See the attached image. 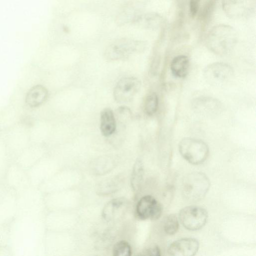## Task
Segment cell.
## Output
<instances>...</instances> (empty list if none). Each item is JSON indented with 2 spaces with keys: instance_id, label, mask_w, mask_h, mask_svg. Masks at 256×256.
<instances>
[{
  "instance_id": "1",
  "label": "cell",
  "mask_w": 256,
  "mask_h": 256,
  "mask_svg": "<svg viewBox=\"0 0 256 256\" xmlns=\"http://www.w3.org/2000/svg\"><path fill=\"white\" fill-rule=\"evenodd\" d=\"M237 40V32L232 26L218 24L208 32L206 44L213 52L222 55L230 52L236 46Z\"/></svg>"
},
{
  "instance_id": "2",
  "label": "cell",
  "mask_w": 256,
  "mask_h": 256,
  "mask_svg": "<svg viewBox=\"0 0 256 256\" xmlns=\"http://www.w3.org/2000/svg\"><path fill=\"white\" fill-rule=\"evenodd\" d=\"M146 48L145 42L129 38H121L112 42L104 52V57L112 62L126 59L131 56L142 52Z\"/></svg>"
},
{
  "instance_id": "3",
  "label": "cell",
  "mask_w": 256,
  "mask_h": 256,
  "mask_svg": "<svg viewBox=\"0 0 256 256\" xmlns=\"http://www.w3.org/2000/svg\"><path fill=\"white\" fill-rule=\"evenodd\" d=\"M210 182L208 176L201 172H192L183 179L182 194L190 202H196L202 199L208 192Z\"/></svg>"
},
{
  "instance_id": "4",
  "label": "cell",
  "mask_w": 256,
  "mask_h": 256,
  "mask_svg": "<svg viewBox=\"0 0 256 256\" xmlns=\"http://www.w3.org/2000/svg\"><path fill=\"white\" fill-rule=\"evenodd\" d=\"M182 156L192 164H200L207 158L209 150L208 145L202 140L190 138H183L178 144Z\"/></svg>"
},
{
  "instance_id": "5",
  "label": "cell",
  "mask_w": 256,
  "mask_h": 256,
  "mask_svg": "<svg viewBox=\"0 0 256 256\" xmlns=\"http://www.w3.org/2000/svg\"><path fill=\"white\" fill-rule=\"evenodd\" d=\"M222 8L232 19L248 18L255 12L256 0H222Z\"/></svg>"
},
{
  "instance_id": "6",
  "label": "cell",
  "mask_w": 256,
  "mask_h": 256,
  "mask_svg": "<svg viewBox=\"0 0 256 256\" xmlns=\"http://www.w3.org/2000/svg\"><path fill=\"white\" fill-rule=\"evenodd\" d=\"M204 76L210 84L222 86L232 80L234 70L228 64L217 62L207 66L204 70Z\"/></svg>"
},
{
  "instance_id": "7",
  "label": "cell",
  "mask_w": 256,
  "mask_h": 256,
  "mask_svg": "<svg viewBox=\"0 0 256 256\" xmlns=\"http://www.w3.org/2000/svg\"><path fill=\"white\" fill-rule=\"evenodd\" d=\"M208 218L206 210L198 206H190L182 209L179 218L186 229L197 230L202 228L206 224Z\"/></svg>"
},
{
  "instance_id": "8",
  "label": "cell",
  "mask_w": 256,
  "mask_h": 256,
  "mask_svg": "<svg viewBox=\"0 0 256 256\" xmlns=\"http://www.w3.org/2000/svg\"><path fill=\"white\" fill-rule=\"evenodd\" d=\"M141 88L140 80L134 76H128L120 79L114 90V98L120 104L131 102L138 92Z\"/></svg>"
},
{
  "instance_id": "9",
  "label": "cell",
  "mask_w": 256,
  "mask_h": 256,
  "mask_svg": "<svg viewBox=\"0 0 256 256\" xmlns=\"http://www.w3.org/2000/svg\"><path fill=\"white\" fill-rule=\"evenodd\" d=\"M161 204L152 196H144L138 202L136 208V214L141 220H156L162 214Z\"/></svg>"
},
{
  "instance_id": "10",
  "label": "cell",
  "mask_w": 256,
  "mask_h": 256,
  "mask_svg": "<svg viewBox=\"0 0 256 256\" xmlns=\"http://www.w3.org/2000/svg\"><path fill=\"white\" fill-rule=\"evenodd\" d=\"M192 106L196 113L206 118L216 117L223 110L222 102L216 98L210 96H200L194 99Z\"/></svg>"
},
{
  "instance_id": "11",
  "label": "cell",
  "mask_w": 256,
  "mask_h": 256,
  "mask_svg": "<svg viewBox=\"0 0 256 256\" xmlns=\"http://www.w3.org/2000/svg\"><path fill=\"white\" fill-rule=\"evenodd\" d=\"M142 4L138 0H130L126 3L120 9L116 18V22L122 26L134 22L135 19L143 13Z\"/></svg>"
},
{
  "instance_id": "12",
  "label": "cell",
  "mask_w": 256,
  "mask_h": 256,
  "mask_svg": "<svg viewBox=\"0 0 256 256\" xmlns=\"http://www.w3.org/2000/svg\"><path fill=\"white\" fill-rule=\"evenodd\" d=\"M199 248L198 241L193 238H184L174 242L170 244L168 252L174 256H192Z\"/></svg>"
},
{
  "instance_id": "13",
  "label": "cell",
  "mask_w": 256,
  "mask_h": 256,
  "mask_svg": "<svg viewBox=\"0 0 256 256\" xmlns=\"http://www.w3.org/2000/svg\"><path fill=\"white\" fill-rule=\"evenodd\" d=\"M116 128V121L113 111L110 108L103 109L100 114V130L106 137L112 135Z\"/></svg>"
},
{
  "instance_id": "14",
  "label": "cell",
  "mask_w": 256,
  "mask_h": 256,
  "mask_svg": "<svg viewBox=\"0 0 256 256\" xmlns=\"http://www.w3.org/2000/svg\"><path fill=\"white\" fill-rule=\"evenodd\" d=\"M162 23V17L157 13H142L134 21L132 24L148 30H156Z\"/></svg>"
},
{
  "instance_id": "15",
  "label": "cell",
  "mask_w": 256,
  "mask_h": 256,
  "mask_svg": "<svg viewBox=\"0 0 256 256\" xmlns=\"http://www.w3.org/2000/svg\"><path fill=\"white\" fill-rule=\"evenodd\" d=\"M48 96L47 89L43 86L36 85L32 87L28 92L26 102L29 106L36 108L44 102Z\"/></svg>"
},
{
  "instance_id": "16",
  "label": "cell",
  "mask_w": 256,
  "mask_h": 256,
  "mask_svg": "<svg viewBox=\"0 0 256 256\" xmlns=\"http://www.w3.org/2000/svg\"><path fill=\"white\" fill-rule=\"evenodd\" d=\"M189 68V60L186 56L180 55L174 57L170 64L172 74L178 78H184L188 74Z\"/></svg>"
},
{
  "instance_id": "17",
  "label": "cell",
  "mask_w": 256,
  "mask_h": 256,
  "mask_svg": "<svg viewBox=\"0 0 256 256\" xmlns=\"http://www.w3.org/2000/svg\"><path fill=\"white\" fill-rule=\"evenodd\" d=\"M126 204L122 198H116L108 202L102 211V216L106 220H112Z\"/></svg>"
},
{
  "instance_id": "18",
  "label": "cell",
  "mask_w": 256,
  "mask_h": 256,
  "mask_svg": "<svg viewBox=\"0 0 256 256\" xmlns=\"http://www.w3.org/2000/svg\"><path fill=\"white\" fill-rule=\"evenodd\" d=\"M144 176L143 162L140 159L135 162L132 171L130 184L134 191H138L142 186Z\"/></svg>"
},
{
  "instance_id": "19",
  "label": "cell",
  "mask_w": 256,
  "mask_h": 256,
  "mask_svg": "<svg viewBox=\"0 0 256 256\" xmlns=\"http://www.w3.org/2000/svg\"><path fill=\"white\" fill-rule=\"evenodd\" d=\"M158 106V98L156 94L152 92L148 94L144 104V112L148 116H153L157 111Z\"/></svg>"
},
{
  "instance_id": "20",
  "label": "cell",
  "mask_w": 256,
  "mask_h": 256,
  "mask_svg": "<svg viewBox=\"0 0 256 256\" xmlns=\"http://www.w3.org/2000/svg\"><path fill=\"white\" fill-rule=\"evenodd\" d=\"M178 228L179 222L175 214H170L166 217L164 221V229L167 234H174L178 232Z\"/></svg>"
},
{
  "instance_id": "21",
  "label": "cell",
  "mask_w": 256,
  "mask_h": 256,
  "mask_svg": "<svg viewBox=\"0 0 256 256\" xmlns=\"http://www.w3.org/2000/svg\"><path fill=\"white\" fill-rule=\"evenodd\" d=\"M132 254L131 246L126 240L118 242L113 247L112 254L114 256H130Z\"/></svg>"
},
{
  "instance_id": "22",
  "label": "cell",
  "mask_w": 256,
  "mask_h": 256,
  "mask_svg": "<svg viewBox=\"0 0 256 256\" xmlns=\"http://www.w3.org/2000/svg\"><path fill=\"white\" fill-rule=\"evenodd\" d=\"M132 116V112L130 110L128 107L122 106L119 107L116 112V119L119 122L122 124H126L128 122Z\"/></svg>"
},
{
  "instance_id": "23",
  "label": "cell",
  "mask_w": 256,
  "mask_h": 256,
  "mask_svg": "<svg viewBox=\"0 0 256 256\" xmlns=\"http://www.w3.org/2000/svg\"><path fill=\"white\" fill-rule=\"evenodd\" d=\"M200 0H190V12L192 17H194L198 10Z\"/></svg>"
},
{
  "instance_id": "24",
  "label": "cell",
  "mask_w": 256,
  "mask_h": 256,
  "mask_svg": "<svg viewBox=\"0 0 256 256\" xmlns=\"http://www.w3.org/2000/svg\"><path fill=\"white\" fill-rule=\"evenodd\" d=\"M142 254L160 256L161 255L160 250L158 246L155 245L144 250Z\"/></svg>"
}]
</instances>
